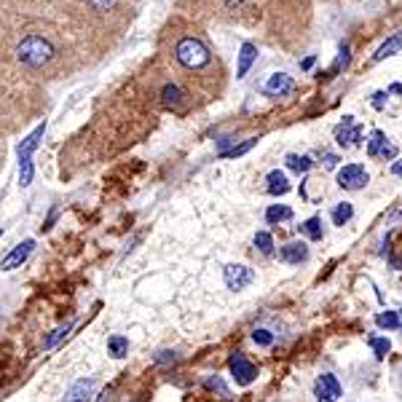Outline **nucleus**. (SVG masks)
<instances>
[{
	"label": "nucleus",
	"mask_w": 402,
	"mask_h": 402,
	"mask_svg": "<svg viewBox=\"0 0 402 402\" xmlns=\"http://www.w3.org/2000/svg\"><path fill=\"white\" fill-rule=\"evenodd\" d=\"M338 145L343 147H352V145H359V140H362V129L354 123V116H343V123L338 126Z\"/></svg>",
	"instance_id": "6e6552de"
},
{
	"label": "nucleus",
	"mask_w": 402,
	"mask_h": 402,
	"mask_svg": "<svg viewBox=\"0 0 402 402\" xmlns=\"http://www.w3.org/2000/svg\"><path fill=\"white\" fill-rule=\"evenodd\" d=\"M384 147H386V134L381 132V129H376V132L370 134V140H367V156L376 159V156L384 153Z\"/></svg>",
	"instance_id": "f3484780"
},
{
	"label": "nucleus",
	"mask_w": 402,
	"mask_h": 402,
	"mask_svg": "<svg viewBox=\"0 0 402 402\" xmlns=\"http://www.w3.org/2000/svg\"><path fill=\"white\" fill-rule=\"evenodd\" d=\"M255 145H257V137H250V140H244L242 145H233V147H228V150H223L220 159H236V156H244L250 147H255Z\"/></svg>",
	"instance_id": "4be33fe9"
},
{
	"label": "nucleus",
	"mask_w": 402,
	"mask_h": 402,
	"mask_svg": "<svg viewBox=\"0 0 402 402\" xmlns=\"http://www.w3.org/2000/svg\"><path fill=\"white\" fill-rule=\"evenodd\" d=\"M174 57L188 70H204V67H209V62H212V54H209V49L199 38H183L177 43V49H174Z\"/></svg>",
	"instance_id": "f257e3e1"
},
{
	"label": "nucleus",
	"mask_w": 402,
	"mask_h": 402,
	"mask_svg": "<svg viewBox=\"0 0 402 402\" xmlns=\"http://www.w3.org/2000/svg\"><path fill=\"white\" fill-rule=\"evenodd\" d=\"M108 352L116 357V359H121V357H126V352H129V341L123 338V335H113L108 341Z\"/></svg>",
	"instance_id": "5701e85b"
},
{
	"label": "nucleus",
	"mask_w": 402,
	"mask_h": 402,
	"mask_svg": "<svg viewBox=\"0 0 402 402\" xmlns=\"http://www.w3.org/2000/svg\"><path fill=\"white\" fill-rule=\"evenodd\" d=\"M293 89H295V81L287 73H274L266 81V86H263V91H266L268 97H287Z\"/></svg>",
	"instance_id": "1a4fd4ad"
},
{
	"label": "nucleus",
	"mask_w": 402,
	"mask_h": 402,
	"mask_svg": "<svg viewBox=\"0 0 402 402\" xmlns=\"http://www.w3.org/2000/svg\"><path fill=\"white\" fill-rule=\"evenodd\" d=\"M352 218H354V207L349 201H341L338 207L333 209V223H335V225H346Z\"/></svg>",
	"instance_id": "412c9836"
},
{
	"label": "nucleus",
	"mask_w": 402,
	"mask_h": 402,
	"mask_svg": "<svg viewBox=\"0 0 402 402\" xmlns=\"http://www.w3.org/2000/svg\"><path fill=\"white\" fill-rule=\"evenodd\" d=\"M311 156H287V167L293 172H308L311 169Z\"/></svg>",
	"instance_id": "393cba45"
},
{
	"label": "nucleus",
	"mask_w": 402,
	"mask_h": 402,
	"mask_svg": "<svg viewBox=\"0 0 402 402\" xmlns=\"http://www.w3.org/2000/svg\"><path fill=\"white\" fill-rule=\"evenodd\" d=\"M255 57H257V49H255V46H252V43H244V46H242V54H239V70H236V75H239V78H244V75H247V70L252 67Z\"/></svg>",
	"instance_id": "2eb2a0df"
},
{
	"label": "nucleus",
	"mask_w": 402,
	"mask_h": 402,
	"mask_svg": "<svg viewBox=\"0 0 402 402\" xmlns=\"http://www.w3.org/2000/svg\"><path fill=\"white\" fill-rule=\"evenodd\" d=\"M204 384H207V389L218 391L220 397H225V400H231V391H228V386H225V384H223V381H220L218 376H215V378H207Z\"/></svg>",
	"instance_id": "bb28decb"
},
{
	"label": "nucleus",
	"mask_w": 402,
	"mask_h": 402,
	"mask_svg": "<svg viewBox=\"0 0 402 402\" xmlns=\"http://www.w3.org/2000/svg\"><path fill=\"white\" fill-rule=\"evenodd\" d=\"M346 65H349V46L343 43V46H341V57H338V62H335V70H338V67H346Z\"/></svg>",
	"instance_id": "7c9ffc66"
},
{
	"label": "nucleus",
	"mask_w": 402,
	"mask_h": 402,
	"mask_svg": "<svg viewBox=\"0 0 402 402\" xmlns=\"http://www.w3.org/2000/svg\"><path fill=\"white\" fill-rule=\"evenodd\" d=\"M266 183H268V194H274V196H284L293 185H290V180H287V174L279 169H274V172H268V177H266Z\"/></svg>",
	"instance_id": "ddd939ff"
},
{
	"label": "nucleus",
	"mask_w": 402,
	"mask_h": 402,
	"mask_svg": "<svg viewBox=\"0 0 402 402\" xmlns=\"http://www.w3.org/2000/svg\"><path fill=\"white\" fill-rule=\"evenodd\" d=\"M400 319H402V314H400ZM400 330H402V328H400Z\"/></svg>",
	"instance_id": "58836bf2"
},
{
	"label": "nucleus",
	"mask_w": 402,
	"mask_h": 402,
	"mask_svg": "<svg viewBox=\"0 0 402 402\" xmlns=\"http://www.w3.org/2000/svg\"><path fill=\"white\" fill-rule=\"evenodd\" d=\"M91 391H94V378H81L65 394V402H91Z\"/></svg>",
	"instance_id": "9d476101"
},
{
	"label": "nucleus",
	"mask_w": 402,
	"mask_h": 402,
	"mask_svg": "<svg viewBox=\"0 0 402 402\" xmlns=\"http://www.w3.org/2000/svg\"><path fill=\"white\" fill-rule=\"evenodd\" d=\"M367 343H370V349L376 352L378 359H384V357H386V354L391 352V343L386 341V338H370Z\"/></svg>",
	"instance_id": "a878e982"
},
{
	"label": "nucleus",
	"mask_w": 402,
	"mask_h": 402,
	"mask_svg": "<svg viewBox=\"0 0 402 402\" xmlns=\"http://www.w3.org/2000/svg\"><path fill=\"white\" fill-rule=\"evenodd\" d=\"M231 376H233V381L239 384V386H250L252 381L257 378V367L244 357V354H233L231 357Z\"/></svg>",
	"instance_id": "39448f33"
},
{
	"label": "nucleus",
	"mask_w": 402,
	"mask_h": 402,
	"mask_svg": "<svg viewBox=\"0 0 402 402\" xmlns=\"http://www.w3.org/2000/svg\"><path fill=\"white\" fill-rule=\"evenodd\" d=\"M381 156H384V159H394V156H397V147H394V145H386V147H384V153H381Z\"/></svg>",
	"instance_id": "72a5a7b5"
},
{
	"label": "nucleus",
	"mask_w": 402,
	"mask_h": 402,
	"mask_svg": "<svg viewBox=\"0 0 402 402\" xmlns=\"http://www.w3.org/2000/svg\"><path fill=\"white\" fill-rule=\"evenodd\" d=\"M389 91H391V94H402V84H391Z\"/></svg>",
	"instance_id": "e433bc0d"
},
{
	"label": "nucleus",
	"mask_w": 402,
	"mask_h": 402,
	"mask_svg": "<svg viewBox=\"0 0 402 402\" xmlns=\"http://www.w3.org/2000/svg\"><path fill=\"white\" fill-rule=\"evenodd\" d=\"M255 247L263 252V255H271L274 252V239H271V233L268 231H257L255 233Z\"/></svg>",
	"instance_id": "b1692460"
},
{
	"label": "nucleus",
	"mask_w": 402,
	"mask_h": 402,
	"mask_svg": "<svg viewBox=\"0 0 402 402\" xmlns=\"http://www.w3.org/2000/svg\"><path fill=\"white\" fill-rule=\"evenodd\" d=\"M164 102L172 105V108H180V91H177V86H167L164 89Z\"/></svg>",
	"instance_id": "c85d7f7f"
},
{
	"label": "nucleus",
	"mask_w": 402,
	"mask_h": 402,
	"mask_svg": "<svg viewBox=\"0 0 402 402\" xmlns=\"http://www.w3.org/2000/svg\"><path fill=\"white\" fill-rule=\"evenodd\" d=\"M99 402H110V389H105L99 394Z\"/></svg>",
	"instance_id": "4c0bfd02"
},
{
	"label": "nucleus",
	"mask_w": 402,
	"mask_h": 402,
	"mask_svg": "<svg viewBox=\"0 0 402 402\" xmlns=\"http://www.w3.org/2000/svg\"><path fill=\"white\" fill-rule=\"evenodd\" d=\"M343 394V386L341 381L333 376V373H322L317 378V384H314V397L317 402H338Z\"/></svg>",
	"instance_id": "20e7f679"
},
{
	"label": "nucleus",
	"mask_w": 402,
	"mask_h": 402,
	"mask_svg": "<svg viewBox=\"0 0 402 402\" xmlns=\"http://www.w3.org/2000/svg\"><path fill=\"white\" fill-rule=\"evenodd\" d=\"M43 132H46V123H40L27 140H22V145H19V164H30V159H33V153H35V147H38V143H40Z\"/></svg>",
	"instance_id": "f8f14e48"
},
{
	"label": "nucleus",
	"mask_w": 402,
	"mask_h": 402,
	"mask_svg": "<svg viewBox=\"0 0 402 402\" xmlns=\"http://www.w3.org/2000/svg\"><path fill=\"white\" fill-rule=\"evenodd\" d=\"M367 169L362 164H346L341 172H338V185L343 191H362L367 185Z\"/></svg>",
	"instance_id": "7ed1b4c3"
},
{
	"label": "nucleus",
	"mask_w": 402,
	"mask_h": 402,
	"mask_svg": "<svg viewBox=\"0 0 402 402\" xmlns=\"http://www.w3.org/2000/svg\"><path fill=\"white\" fill-rule=\"evenodd\" d=\"M73 319H67V322H65V325H60V328L57 330H51V335L49 338H46V341H43V352H49V349H54V346H57V343L60 341H65V338H67V335H70V330H73Z\"/></svg>",
	"instance_id": "4468645a"
},
{
	"label": "nucleus",
	"mask_w": 402,
	"mask_h": 402,
	"mask_svg": "<svg viewBox=\"0 0 402 402\" xmlns=\"http://www.w3.org/2000/svg\"><path fill=\"white\" fill-rule=\"evenodd\" d=\"M169 362H177V354L174 352H159L156 354V365H169Z\"/></svg>",
	"instance_id": "c756f323"
},
{
	"label": "nucleus",
	"mask_w": 402,
	"mask_h": 402,
	"mask_svg": "<svg viewBox=\"0 0 402 402\" xmlns=\"http://www.w3.org/2000/svg\"><path fill=\"white\" fill-rule=\"evenodd\" d=\"M223 277H225V284H228V290H244L247 284H252V279H255L252 268L242 266V263H231V266H225Z\"/></svg>",
	"instance_id": "423d86ee"
},
{
	"label": "nucleus",
	"mask_w": 402,
	"mask_h": 402,
	"mask_svg": "<svg viewBox=\"0 0 402 402\" xmlns=\"http://www.w3.org/2000/svg\"><path fill=\"white\" fill-rule=\"evenodd\" d=\"M266 220L271 223V225H277V223H284V220H293V209L281 207V204H274V207L266 209Z\"/></svg>",
	"instance_id": "aec40b11"
},
{
	"label": "nucleus",
	"mask_w": 402,
	"mask_h": 402,
	"mask_svg": "<svg viewBox=\"0 0 402 402\" xmlns=\"http://www.w3.org/2000/svg\"><path fill=\"white\" fill-rule=\"evenodd\" d=\"M298 231L303 233V236H308L311 242H319V239H322V220L308 218L306 223H301V225H298Z\"/></svg>",
	"instance_id": "a211bd4d"
},
{
	"label": "nucleus",
	"mask_w": 402,
	"mask_h": 402,
	"mask_svg": "<svg viewBox=\"0 0 402 402\" xmlns=\"http://www.w3.org/2000/svg\"><path fill=\"white\" fill-rule=\"evenodd\" d=\"M19 60L30 65V67H43L54 60V46H51L46 38L30 35L19 43Z\"/></svg>",
	"instance_id": "f03ea898"
},
{
	"label": "nucleus",
	"mask_w": 402,
	"mask_h": 402,
	"mask_svg": "<svg viewBox=\"0 0 402 402\" xmlns=\"http://www.w3.org/2000/svg\"><path fill=\"white\" fill-rule=\"evenodd\" d=\"M279 257L284 263H290V266H298V263H303L308 257V247L303 242H287L279 250Z\"/></svg>",
	"instance_id": "9b49d317"
},
{
	"label": "nucleus",
	"mask_w": 402,
	"mask_h": 402,
	"mask_svg": "<svg viewBox=\"0 0 402 402\" xmlns=\"http://www.w3.org/2000/svg\"><path fill=\"white\" fill-rule=\"evenodd\" d=\"M0 236H3V231H0Z\"/></svg>",
	"instance_id": "ea45409f"
},
{
	"label": "nucleus",
	"mask_w": 402,
	"mask_h": 402,
	"mask_svg": "<svg viewBox=\"0 0 402 402\" xmlns=\"http://www.w3.org/2000/svg\"><path fill=\"white\" fill-rule=\"evenodd\" d=\"M402 49V33L400 35H394V38H389L381 49L373 54V62H381V60H386V57H391V54H397V51Z\"/></svg>",
	"instance_id": "dca6fc26"
},
{
	"label": "nucleus",
	"mask_w": 402,
	"mask_h": 402,
	"mask_svg": "<svg viewBox=\"0 0 402 402\" xmlns=\"http://www.w3.org/2000/svg\"><path fill=\"white\" fill-rule=\"evenodd\" d=\"M384 99H386V94H384V91H376V94H373V108H384Z\"/></svg>",
	"instance_id": "2f4dec72"
},
{
	"label": "nucleus",
	"mask_w": 402,
	"mask_h": 402,
	"mask_svg": "<svg viewBox=\"0 0 402 402\" xmlns=\"http://www.w3.org/2000/svg\"><path fill=\"white\" fill-rule=\"evenodd\" d=\"M252 341H255L257 346H263V349H268V346L274 343V335H271V330H266V328H257L255 333H252Z\"/></svg>",
	"instance_id": "cd10ccee"
},
{
	"label": "nucleus",
	"mask_w": 402,
	"mask_h": 402,
	"mask_svg": "<svg viewBox=\"0 0 402 402\" xmlns=\"http://www.w3.org/2000/svg\"><path fill=\"white\" fill-rule=\"evenodd\" d=\"M335 164H338V156L328 153V156H325V167H328V169H335Z\"/></svg>",
	"instance_id": "473e14b6"
},
{
	"label": "nucleus",
	"mask_w": 402,
	"mask_h": 402,
	"mask_svg": "<svg viewBox=\"0 0 402 402\" xmlns=\"http://www.w3.org/2000/svg\"><path fill=\"white\" fill-rule=\"evenodd\" d=\"M376 325L384 330H400L402 328L400 311H381V314L376 317Z\"/></svg>",
	"instance_id": "6ab92c4d"
},
{
	"label": "nucleus",
	"mask_w": 402,
	"mask_h": 402,
	"mask_svg": "<svg viewBox=\"0 0 402 402\" xmlns=\"http://www.w3.org/2000/svg\"><path fill=\"white\" fill-rule=\"evenodd\" d=\"M57 215H60V209H51V215H49V220H46V225H43V228H51V223L57 220Z\"/></svg>",
	"instance_id": "c9c22d12"
},
{
	"label": "nucleus",
	"mask_w": 402,
	"mask_h": 402,
	"mask_svg": "<svg viewBox=\"0 0 402 402\" xmlns=\"http://www.w3.org/2000/svg\"><path fill=\"white\" fill-rule=\"evenodd\" d=\"M391 174L402 177V161H394V164H391Z\"/></svg>",
	"instance_id": "f704fd0d"
},
{
	"label": "nucleus",
	"mask_w": 402,
	"mask_h": 402,
	"mask_svg": "<svg viewBox=\"0 0 402 402\" xmlns=\"http://www.w3.org/2000/svg\"><path fill=\"white\" fill-rule=\"evenodd\" d=\"M33 250H35V239H25V242L16 244L11 252L3 257L0 268H3V271H13V268H19L27 260V257L33 255Z\"/></svg>",
	"instance_id": "0eeeda50"
}]
</instances>
